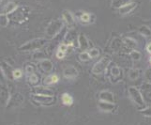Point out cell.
<instances>
[{"label":"cell","mask_w":151,"mask_h":125,"mask_svg":"<svg viewBox=\"0 0 151 125\" xmlns=\"http://www.w3.org/2000/svg\"><path fill=\"white\" fill-rule=\"evenodd\" d=\"M34 59H39L40 61V60H42V59H45L46 58H45V54L44 53H42V52H40V51H39V52H37L35 55H34Z\"/></svg>","instance_id":"obj_34"},{"label":"cell","mask_w":151,"mask_h":125,"mask_svg":"<svg viewBox=\"0 0 151 125\" xmlns=\"http://www.w3.org/2000/svg\"><path fill=\"white\" fill-rule=\"evenodd\" d=\"M149 61H150V63H151V56H150V59H149Z\"/></svg>","instance_id":"obj_40"},{"label":"cell","mask_w":151,"mask_h":125,"mask_svg":"<svg viewBox=\"0 0 151 125\" xmlns=\"http://www.w3.org/2000/svg\"><path fill=\"white\" fill-rule=\"evenodd\" d=\"M32 101L34 103H38L39 105H47L50 106L55 103V96H47V95H32Z\"/></svg>","instance_id":"obj_5"},{"label":"cell","mask_w":151,"mask_h":125,"mask_svg":"<svg viewBox=\"0 0 151 125\" xmlns=\"http://www.w3.org/2000/svg\"><path fill=\"white\" fill-rule=\"evenodd\" d=\"M79 59L81 61H88V60L91 59L90 56H89V54H88L87 51L81 52V53L79 54Z\"/></svg>","instance_id":"obj_30"},{"label":"cell","mask_w":151,"mask_h":125,"mask_svg":"<svg viewBox=\"0 0 151 125\" xmlns=\"http://www.w3.org/2000/svg\"><path fill=\"white\" fill-rule=\"evenodd\" d=\"M138 31L140 34L145 36V37H150L151 36V29L148 27H147V25H142V27H140Z\"/></svg>","instance_id":"obj_25"},{"label":"cell","mask_w":151,"mask_h":125,"mask_svg":"<svg viewBox=\"0 0 151 125\" xmlns=\"http://www.w3.org/2000/svg\"><path fill=\"white\" fill-rule=\"evenodd\" d=\"M5 82H6V74L2 67H0V84H5Z\"/></svg>","instance_id":"obj_33"},{"label":"cell","mask_w":151,"mask_h":125,"mask_svg":"<svg viewBox=\"0 0 151 125\" xmlns=\"http://www.w3.org/2000/svg\"><path fill=\"white\" fill-rule=\"evenodd\" d=\"M76 17L80 21L82 24L87 25V24H92L95 21V15L92 13H88L86 12H78L76 13Z\"/></svg>","instance_id":"obj_6"},{"label":"cell","mask_w":151,"mask_h":125,"mask_svg":"<svg viewBox=\"0 0 151 125\" xmlns=\"http://www.w3.org/2000/svg\"><path fill=\"white\" fill-rule=\"evenodd\" d=\"M62 99V103H64L65 105H71L72 103H73V98H72V96L70 94H69V93H63V95H62L61 97Z\"/></svg>","instance_id":"obj_21"},{"label":"cell","mask_w":151,"mask_h":125,"mask_svg":"<svg viewBox=\"0 0 151 125\" xmlns=\"http://www.w3.org/2000/svg\"><path fill=\"white\" fill-rule=\"evenodd\" d=\"M78 47H79V49L82 52H85L89 48V43H88V40L86 38V36L83 33L78 35Z\"/></svg>","instance_id":"obj_12"},{"label":"cell","mask_w":151,"mask_h":125,"mask_svg":"<svg viewBox=\"0 0 151 125\" xmlns=\"http://www.w3.org/2000/svg\"><path fill=\"white\" fill-rule=\"evenodd\" d=\"M136 3L135 2H129V3H128V4H126L125 6H123V7H121V8H119L118 9V12H119V13L120 14H128V13H129V12H132V10L136 8Z\"/></svg>","instance_id":"obj_18"},{"label":"cell","mask_w":151,"mask_h":125,"mask_svg":"<svg viewBox=\"0 0 151 125\" xmlns=\"http://www.w3.org/2000/svg\"><path fill=\"white\" fill-rule=\"evenodd\" d=\"M36 70H37V67L33 63H28L27 65H25V74H27V76L35 74Z\"/></svg>","instance_id":"obj_26"},{"label":"cell","mask_w":151,"mask_h":125,"mask_svg":"<svg viewBox=\"0 0 151 125\" xmlns=\"http://www.w3.org/2000/svg\"><path fill=\"white\" fill-rule=\"evenodd\" d=\"M47 43V39L45 38H38L31 40L27 43H24L19 47V50L22 52H33V51H39L43 46Z\"/></svg>","instance_id":"obj_1"},{"label":"cell","mask_w":151,"mask_h":125,"mask_svg":"<svg viewBox=\"0 0 151 125\" xmlns=\"http://www.w3.org/2000/svg\"><path fill=\"white\" fill-rule=\"evenodd\" d=\"M111 63V59L109 56H103L98 62H96L95 65L92 68V72L94 74H101V72L105 71L108 66Z\"/></svg>","instance_id":"obj_4"},{"label":"cell","mask_w":151,"mask_h":125,"mask_svg":"<svg viewBox=\"0 0 151 125\" xmlns=\"http://www.w3.org/2000/svg\"><path fill=\"white\" fill-rule=\"evenodd\" d=\"M129 97L132 98V100L139 108H142L145 106V103L144 101L143 95L141 94V92H140L138 88H136L135 87H129Z\"/></svg>","instance_id":"obj_3"},{"label":"cell","mask_w":151,"mask_h":125,"mask_svg":"<svg viewBox=\"0 0 151 125\" xmlns=\"http://www.w3.org/2000/svg\"><path fill=\"white\" fill-rule=\"evenodd\" d=\"M142 114L148 118H151V108H145L144 111H142Z\"/></svg>","instance_id":"obj_38"},{"label":"cell","mask_w":151,"mask_h":125,"mask_svg":"<svg viewBox=\"0 0 151 125\" xmlns=\"http://www.w3.org/2000/svg\"><path fill=\"white\" fill-rule=\"evenodd\" d=\"M65 53H63V52H61V51H59V50H57L56 51V54H55V56H56V58L58 59H64L65 58Z\"/></svg>","instance_id":"obj_37"},{"label":"cell","mask_w":151,"mask_h":125,"mask_svg":"<svg viewBox=\"0 0 151 125\" xmlns=\"http://www.w3.org/2000/svg\"><path fill=\"white\" fill-rule=\"evenodd\" d=\"M32 93L33 94H38V95H47V96H54L55 93L54 91L50 90L49 87H46L43 86H37L32 88Z\"/></svg>","instance_id":"obj_9"},{"label":"cell","mask_w":151,"mask_h":125,"mask_svg":"<svg viewBox=\"0 0 151 125\" xmlns=\"http://www.w3.org/2000/svg\"><path fill=\"white\" fill-rule=\"evenodd\" d=\"M110 72H110L111 76L116 77V78H117V77L120 76L121 72H122V71L120 70V68L117 67V66H116V65H114V66L111 68V71H110Z\"/></svg>","instance_id":"obj_27"},{"label":"cell","mask_w":151,"mask_h":125,"mask_svg":"<svg viewBox=\"0 0 151 125\" xmlns=\"http://www.w3.org/2000/svg\"><path fill=\"white\" fill-rule=\"evenodd\" d=\"M18 9V6L16 5V3L14 2H8L2 9V13L6 14V15H10L12 13H13L15 10Z\"/></svg>","instance_id":"obj_17"},{"label":"cell","mask_w":151,"mask_h":125,"mask_svg":"<svg viewBox=\"0 0 151 125\" xmlns=\"http://www.w3.org/2000/svg\"><path fill=\"white\" fill-rule=\"evenodd\" d=\"M145 80H147L148 82L151 83V67L145 70Z\"/></svg>","instance_id":"obj_36"},{"label":"cell","mask_w":151,"mask_h":125,"mask_svg":"<svg viewBox=\"0 0 151 125\" xmlns=\"http://www.w3.org/2000/svg\"><path fill=\"white\" fill-rule=\"evenodd\" d=\"M63 28V22L60 20H53L47 25L45 30V34L48 38L52 39L55 38L56 35H58L59 32Z\"/></svg>","instance_id":"obj_2"},{"label":"cell","mask_w":151,"mask_h":125,"mask_svg":"<svg viewBox=\"0 0 151 125\" xmlns=\"http://www.w3.org/2000/svg\"><path fill=\"white\" fill-rule=\"evenodd\" d=\"M88 54H89L91 59H96L100 56L101 53H100V50H99L98 48H91L89 51H88Z\"/></svg>","instance_id":"obj_31"},{"label":"cell","mask_w":151,"mask_h":125,"mask_svg":"<svg viewBox=\"0 0 151 125\" xmlns=\"http://www.w3.org/2000/svg\"><path fill=\"white\" fill-rule=\"evenodd\" d=\"M12 74V77H13V79H20V78L23 76V72L21 71L20 69L13 70Z\"/></svg>","instance_id":"obj_32"},{"label":"cell","mask_w":151,"mask_h":125,"mask_svg":"<svg viewBox=\"0 0 151 125\" xmlns=\"http://www.w3.org/2000/svg\"><path fill=\"white\" fill-rule=\"evenodd\" d=\"M24 97L22 96L21 93H16L13 96H10V99L7 105V108H15L20 106L24 103Z\"/></svg>","instance_id":"obj_8"},{"label":"cell","mask_w":151,"mask_h":125,"mask_svg":"<svg viewBox=\"0 0 151 125\" xmlns=\"http://www.w3.org/2000/svg\"><path fill=\"white\" fill-rule=\"evenodd\" d=\"M69 47L70 46L68 45V44H66L65 43H62L60 45H59V47H58V50L59 51H61V52H63V53H67L68 52V50H69Z\"/></svg>","instance_id":"obj_35"},{"label":"cell","mask_w":151,"mask_h":125,"mask_svg":"<svg viewBox=\"0 0 151 125\" xmlns=\"http://www.w3.org/2000/svg\"><path fill=\"white\" fill-rule=\"evenodd\" d=\"M2 2V0H0V3H1Z\"/></svg>","instance_id":"obj_41"},{"label":"cell","mask_w":151,"mask_h":125,"mask_svg":"<svg viewBox=\"0 0 151 125\" xmlns=\"http://www.w3.org/2000/svg\"><path fill=\"white\" fill-rule=\"evenodd\" d=\"M27 83L32 87L39 86V84H40V76L37 74V72H35V74H32L30 75H27Z\"/></svg>","instance_id":"obj_20"},{"label":"cell","mask_w":151,"mask_h":125,"mask_svg":"<svg viewBox=\"0 0 151 125\" xmlns=\"http://www.w3.org/2000/svg\"><path fill=\"white\" fill-rule=\"evenodd\" d=\"M147 51L148 52V53L151 54V43H149V44L147 46Z\"/></svg>","instance_id":"obj_39"},{"label":"cell","mask_w":151,"mask_h":125,"mask_svg":"<svg viewBox=\"0 0 151 125\" xmlns=\"http://www.w3.org/2000/svg\"><path fill=\"white\" fill-rule=\"evenodd\" d=\"M63 75L68 79H74L75 77L78 76V71L75 67L69 66L63 71Z\"/></svg>","instance_id":"obj_15"},{"label":"cell","mask_w":151,"mask_h":125,"mask_svg":"<svg viewBox=\"0 0 151 125\" xmlns=\"http://www.w3.org/2000/svg\"><path fill=\"white\" fill-rule=\"evenodd\" d=\"M58 81H59V77L57 76V74H50L44 77L42 84L44 86H52L54 84H56Z\"/></svg>","instance_id":"obj_19"},{"label":"cell","mask_w":151,"mask_h":125,"mask_svg":"<svg viewBox=\"0 0 151 125\" xmlns=\"http://www.w3.org/2000/svg\"><path fill=\"white\" fill-rule=\"evenodd\" d=\"M9 15H6L4 13H0V27H6L9 25Z\"/></svg>","instance_id":"obj_22"},{"label":"cell","mask_w":151,"mask_h":125,"mask_svg":"<svg viewBox=\"0 0 151 125\" xmlns=\"http://www.w3.org/2000/svg\"><path fill=\"white\" fill-rule=\"evenodd\" d=\"M99 99H100V101L114 103V96L111 91H108V90L101 91L100 94H99Z\"/></svg>","instance_id":"obj_14"},{"label":"cell","mask_w":151,"mask_h":125,"mask_svg":"<svg viewBox=\"0 0 151 125\" xmlns=\"http://www.w3.org/2000/svg\"><path fill=\"white\" fill-rule=\"evenodd\" d=\"M98 107L100 110H101L103 112H112V111H114V109L116 106H114V103L100 101L98 103Z\"/></svg>","instance_id":"obj_16"},{"label":"cell","mask_w":151,"mask_h":125,"mask_svg":"<svg viewBox=\"0 0 151 125\" xmlns=\"http://www.w3.org/2000/svg\"><path fill=\"white\" fill-rule=\"evenodd\" d=\"M24 14H27L24 12V8H18L13 13H12L10 15H12V20H14L15 22H23L24 20L27 19V16H24Z\"/></svg>","instance_id":"obj_13"},{"label":"cell","mask_w":151,"mask_h":125,"mask_svg":"<svg viewBox=\"0 0 151 125\" xmlns=\"http://www.w3.org/2000/svg\"><path fill=\"white\" fill-rule=\"evenodd\" d=\"M124 43L126 44L127 47H129L132 50H135V48H136V46H137V43L132 38H126L124 40Z\"/></svg>","instance_id":"obj_24"},{"label":"cell","mask_w":151,"mask_h":125,"mask_svg":"<svg viewBox=\"0 0 151 125\" xmlns=\"http://www.w3.org/2000/svg\"><path fill=\"white\" fill-rule=\"evenodd\" d=\"M138 77H139V71L138 70H136V69L129 70V79L134 81V80H136Z\"/></svg>","instance_id":"obj_29"},{"label":"cell","mask_w":151,"mask_h":125,"mask_svg":"<svg viewBox=\"0 0 151 125\" xmlns=\"http://www.w3.org/2000/svg\"><path fill=\"white\" fill-rule=\"evenodd\" d=\"M132 2L131 0H112V6L114 8H116L119 9L123 6H125L126 4Z\"/></svg>","instance_id":"obj_23"},{"label":"cell","mask_w":151,"mask_h":125,"mask_svg":"<svg viewBox=\"0 0 151 125\" xmlns=\"http://www.w3.org/2000/svg\"><path fill=\"white\" fill-rule=\"evenodd\" d=\"M129 56H131L132 60H134V61H139L140 59H141V58H142V55H141V53H140L139 51H137V50H132L131 53H129Z\"/></svg>","instance_id":"obj_28"},{"label":"cell","mask_w":151,"mask_h":125,"mask_svg":"<svg viewBox=\"0 0 151 125\" xmlns=\"http://www.w3.org/2000/svg\"><path fill=\"white\" fill-rule=\"evenodd\" d=\"M39 66H40V69L43 72H46V74H50V72H53V69H54L53 62L48 59L40 60L39 62Z\"/></svg>","instance_id":"obj_10"},{"label":"cell","mask_w":151,"mask_h":125,"mask_svg":"<svg viewBox=\"0 0 151 125\" xmlns=\"http://www.w3.org/2000/svg\"><path fill=\"white\" fill-rule=\"evenodd\" d=\"M10 99V94L5 84H0V106H7Z\"/></svg>","instance_id":"obj_7"},{"label":"cell","mask_w":151,"mask_h":125,"mask_svg":"<svg viewBox=\"0 0 151 125\" xmlns=\"http://www.w3.org/2000/svg\"><path fill=\"white\" fill-rule=\"evenodd\" d=\"M62 19H63L64 22L69 25L70 27H73L74 25H75V18L73 16V14H72L70 10H63V12H62Z\"/></svg>","instance_id":"obj_11"}]
</instances>
